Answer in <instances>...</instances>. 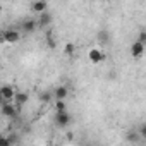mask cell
Returning <instances> with one entry per match:
<instances>
[{"instance_id": "6da1fadb", "label": "cell", "mask_w": 146, "mask_h": 146, "mask_svg": "<svg viewBox=\"0 0 146 146\" xmlns=\"http://www.w3.org/2000/svg\"><path fill=\"white\" fill-rule=\"evenodd\" d=\"M19 38H21V35L17 29H4L2 31V40L5 43H17Z\"/></svg>"}, {"instance_id": "7a4b0ae2", "label": "cell", "mask_w": 146, "mask_h": 146, "mask_svg": "<svg viewBox=\"0 0 146 146\" xmlns=\"http://www.w3.org/2000/svg\"><path fill=\"white\" fill-rule=\"evenodd\" d=\"M19 110H21V108H17L14 102H9V103H7V102H4V103H2V113H4L5 117L14 119V117L17 115V112H19Z\"/></svg>"}, {"instance_id": "3957f363", "label": "cell", "mask_w": 146, "mask_h": 146, "mask_svg": "<svg viewBox=\"0 0 146 146\" xmlns=\"http://www.w3.org/2000/svg\"><path fill=\"white\" fill-rule=\"evenodd\" d=\"M0 96H2V100L4 102H14V96H16V91H14V88L12 86H9V84H4L2 88H0Z\"/></svg>"}, {"instance_id": "277c9868", "label": "cell", "mask_w": 146, "mask_h": 146, "mask_svg": "<svg viewBox=\"0 0 146 146\" xmlns=\"http://www.w3.org/2000/svg\"><path fill=\"white\" fill-rule=\"evenodd\" d=\"M70 120H72V117L65 112V113H55V124L58 125V127H67L69 124H70Z\"/></svg>"}, {"instance_id": "5b68a950", "label": "cell", "mask_w": 146, "mask_h": 146, "mask_svg": "<svg viewBox=\"0 0 146 146\" xmlns=\"http://www.w3.org/2000/svg\"><path fill=\"white\" fill-rule=\"evenodd\" d=\"M143 53H144V45L139 43V41H134L131 45V57L132 58H139V57H143Z\"/></svg>"}, {"instance_id": "8992f818", "label": "cell", "mask_w": 146, "mask_h": 146, "mask_svg": "<svg viewBox=\"0 0 146 146\" xmlns=\"http://www.w3.org/2000/svg\"><path fill=\"white\" fill-rule=\"evenodd\" d=\"M88 57H90V60H91L93 64H100V62L105 58V53H103L100 48H91L90 53H88Z\"/></svg>"}, {"instance_id": "52a82bcc", "label": "cell", "mask_w": 146, "mask_h": 146, "mask_svg": "<svg viewBox=\"0 0 146 146\" xmlns=\"http://www.w3.org/2000/svg\"><path fill=\"white\" fill-rule=\"evenodd\" d=\"M52 21H53V17H52V14H48V12L40 14V16H38V19H36L38 28H48V26L52 24Z\"/></svg>"}, {"instance_id": "ba28073f", "label": "cell", "mask_w": 146, "mask_h": 146, "mask_svg": "<svg viewBox=\"0 0 146 146\" xmlns=\"http://www.w3.org/2000/svg\"><path fill=\"white\" fill-rule=\"evenodd\" d=\"M28 100H29L28 93H24V91H16L14 103H16V107H17V108H21L23 105H26V103H28Z\"/></svg>"}, {"instance_id": "9c48e42d", "label": "cell", "mask_w": 146, "mask_h": 146, "mask_svg": "<svg viewBox=\"0 0 146 146\" xmlns=\"http://www.w3.org/2000/svg\"><path fill=\"white\" fill-rule=\"evenodd\" d=\"M53 96H55L57 102H64V100L69 96V90H67V86H58V88H55Z\"/></svg>"}, {"instance_id": "30bf717a", "label": "cell", "mask_w": 146, "mask_h": 146, "mask_svg": "<svg viewBox=\"0 0 146 146\" xmlns=\"http://www.w3.org/2000/svg\"><path fill=\"white\" fill-rule=\"evenodd\" d=\"M46 2H41V0H38V2H31V11L35 12V14H45L46 12Z\"/></svg>"}, {"instance_id": "8fae6325", "label": "cell", "mask_w": 146, "mask_h": 146, "mask_svg": "<svg viewBox=\"0 0 146 146\" xmlns=\"http://www.w3.org/2000/svg\"><path fill=\"white\" fill-rule=\"evenodd\" d=\"M96 41H98L100 45H107V43L110 41V33H108L107 29H100V31L96 33Z\"/></svg>"}, {"instance_id": "7c38bea8", "label": "cell", "mask_w": 146, "mask_h": 146, "mask_svg": "<svg viewBox=\"0 0 146 146\" xmlns=\"http://www.w3.org/2000/svg\"><path fill=\"white\" fill-rule=\"evenodd\" d=\"M36 28H38V23H36L35 19H26V21L23 23V29H24L26 33H33Z\"/></svg>"}, {"instance_id": "4fadbf2b", "label": "cell", "mask_w": 146, "mask_h": 146, "mask_svg": "<svg viewBox=\"0 0 146 146\" xmlns=\"http://www.w3.org/2000/svg\"><path fill=\"white\" fill-rule=\"evenodd\" d=\"M65 102H55V113H65Z\"/></svg>"}, {"instance_id": "5bb4252c", "label": "cell", "mask_w": 146, "mask_h": 146, "mask_svg": "<svg viewBox=\"0 0 146 146\" xmlns=\"http://www.w3.org/2000/svg\"><path fill=\"white\" fill-rule=\"evenodd\" d=\"M64 50H65V53H67V55H74V52H76V46H74V43H67Z\"/></svg>"}, {"instance_id": "9a60e30c", "label": "cell", "mask_w": 146, "mask_h": 146, "mask_svg": "<svg viewBox=\"0 0 146 146\" xmlns=\"http://www.w3.org/2000/svg\"><path fill=\"white\" fill-rule=\"evenodd\" d=\"M46 41H48V46H50V48H55V46H57V41H55V38L52 36L50 31H48V35H46Z\"/></svg>"}, {"instance_id": "2e32d148", "label": "cell", "mask_w": 146, "mask_h": 146, "mask_svg": "<svg viewBox=\"0 0 146 146\" xmlns=\"http://www.w3.org/2000/svg\"><path fill=\"white\" fill-rule=\"evenodd\" d=\"M0 146H12L9 136H2V137H0Z\"/></svg>"}, {"instance_id": "e0dca14e", "label": "cell", "mask_w": 146, "mask_h": 146, "mask_svg": "<svg viewBox=\"0 0 146 146\" xmlns=\"http://www.w3.org/2000/svg\"><path fill=\"white\" fill-rule=\"evenodd\" d=\"M50 98H52V93H48V91H43V93L40 95V100H41V102H48Z\"/></svg>"}, {"instance_id": "ac0fdd59", "label": "cell", "mask_w": 146, "mask_h": 146, "mask_svg": "<svg viewBox=\"0 0 146 146\" xmlns=\"http://www.w3.org/2000/svg\"><path fill=\"white\" fill-rule=\"evenodd\" d=\"M137 136H139V132H129L127 134V141H136Z\"/></svg>"}, {"instance_id": "d6986e66", "label": "cell", "mask_w": 146, "mask_h": 146, "mask_svg": "<svg viewBox=\"0 0 146 146\" xmlns=\"http://www.w3.org/2000/svg\"><path fill=\"white\" fill-rule=\"evenodd\" d=\"M136 41H139V43H143V45H146V31H143V33L139 35V38H137Z\"/></svg>"}, {"instance_id": "ffe728a7", "label": "cell", "mask_w": 146, "mask_h": 146, "mask_svg": "<svg viewBox=\"0 0 146 146\" xmlns=\"http://www.w3.org/2000/svg\"><path fill=\"white\" fill-rule=\"evenodd\" d=\"M139 136H141V137H146V122L139 127Z\"/></svg>"}, {"instance_id": "44dd1931", "label": "cell", "mask_w": 146, "mask_h": 146, "mask_svg": "<svg viewBox=\"0 0 146 146\" xmlns=\"http://www.w3.org/2000/svg\"><path fill=\"white\" fill-rule=\"evenodd\" d=\"M9 139H11V143H12V146H14V144L17 143V136H16V134H12V136H9Z\"/></svg>"}, {"instance_id": "7402d4cb", "label": "cell", "mask_w": 146, "mask_h": 146, "mask_svg": "<svg viewBox=\"0 0 146 146\" xmlns=\"http://www.w3.org/2000/svg\"><path fill=\"white\" fill-rule=\"evenodd\" d=\"M52 146H60V144H52Z\"/></svg>"}]
</instances>
